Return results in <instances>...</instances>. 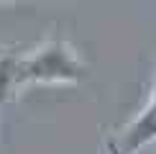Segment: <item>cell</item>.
I'll list each match as a JSON object with an SVG mask.
<instances>
[{
    "label": "cell",
    "mask_w": 156,
    "mask_h": 154,
    "mask_svg": "<svg viewBox=\"0 0 156 154\" xmlns=\"http://www.w3.org/2000/svg\"><path fill=\"white\" fill-rule=\"evenodd\" d=\"M5 51H10V46H0V57H3Z\"/></svg>",
    "instance_id": "obj_5"
},
{
    "label": "cell",
    "mask_w": 156,
    "mask_h": 154,
    "mask_svg": "<svg viewBox=\"0 0 156 154\" xmlns=\"http://www.w3.org/2000/svg\"><path fill=\"white\" fill-rule=\"evenodd\" d=\"M84 77V62L64 38H49L28 54H18V87L74 85Z\"/></svg>",
    "instance_id": "obj_1"
},
{
    "label": "cell",
    "mask_w": 156,
    "mask_h": 154,
    "mask_svg": "<svg viewBox=\"0 0 156 154\" xmlns=\"http://www.w3.org/2000/svg\"><path fill=\"white\" fill-rule=\"evenodd\" d=\"M0 3H16V0H0Z\"/></svg>",
    "instance_id": "obj_6"
},
{
    "label": "cell",
    "mask_w": 156,
    "mask_h": 154,
    "mask_svg": "<svg viewBox=\"0 0 156 154\" xmlns=\"http://www.w3.org/2000/svg\"><path fill=\"white\" fill-rule=\"evenodd\" d=\"M151 141H156V105L148 103L131 123H126L108 141V154H136Z\"/></svg>",
    "instance_id": "obj_2"
},
{
    "label": "cell",
    "mask_w": 156,
    "mask_h": 154,
    "mask_svg": "<svg viewBox=\"0 0 156 154\" xmlns=\"http://www.w3.org/2000/svg\"><path fill=\"white\" fill-rule=\"evenodd\" d=\"M148 103H154V105H156V80H154V87H151V100H148Z\"/></svg>",
    "instance_id": "obj_4"
},
{
    "label": "cell",
    "mask_w": 156,
    "mask_h": 154,
    "mask_svg": "<svg viewBox=\"0 0 156 154\" xmlns=\"http://www.w3.org/2000/svg\"><path fill=\"white\" fill-rule=\"evenodd\" d=\"M18 93H21V87H18V54L5 51L0 57V105L13 100Z\"/></svg>",
    "instance_id": "obj_3"
}]
</instances>
